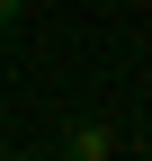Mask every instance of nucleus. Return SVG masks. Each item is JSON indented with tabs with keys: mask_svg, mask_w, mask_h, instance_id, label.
<instances>
[{
	"mask_svg": "<svg viewBox=\"0 0 152 161\" xmlns=\"http://www.w3.org/2000/svg\"><path fill=\"white\" fill-rule=\"evenodd\" d=\"M63 152L72 161H117V125H107V116H72L63 125Z\"/></svg>",
	"mask_w": 152,
	"mask_h": 161,
	"instance_id": "obj_1",
	"label": "nucleus"
},
{
	"mask_svg": "<svg viewBox=\"0 0 152 161\" xmlns=\"http://www.w3.org/2000/svg\"><path fill=\"white\" fill-rule=\"evenodd\" d=\"M18 9H27V0H0V27H9V18H18Z\"/></svg>",
	"mask_w": 152,
	"mask_h": 161,
	"instance_id": "obj_2",
	"label": "nucleus"
},
{
	"mask_svg": "<svg viewBox=\"0 0 152 161\" xmlns=\"http://www.w3.org/2000/svg\"><path fill=\"white\" fill-rule=\"evenodd\" d=\"M0 152H9V134H0Z\"/></svg>",
	"mask_w": 152,
	"mask_h": 161,
	"instance_id": "obj_4",
	"label": "nucleus"
},
{
	"mask_svg": "<svg viewBox=\"0 0 152 161\" xmlns=\"http://www.w3.org/2000/svg\"><path fill=\"white\" fill-rule=\"evenodd\" d=\"M0 161H45V152H0Z\"/></svg>",
	"mask_w": 152,
	"mask_h": 161,
	"instance_id": "obj_3",
	"label": "nucleus"
}]
</instances>
